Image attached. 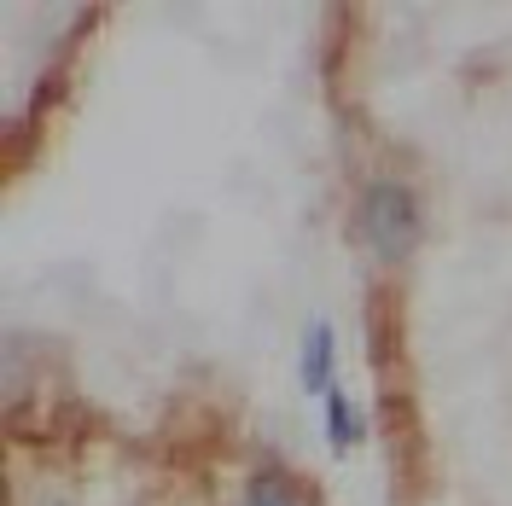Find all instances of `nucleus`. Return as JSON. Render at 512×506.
Returning <instances> with one entry per match:
<instances>
[{
    "label": "nucleus",
    "instance_id": "20e7f679",
    "mask_svg": "<svg viewBox=\"0 0 512 506\" xmlns=\"http://www.w3.org/2000/svg\"><path fill=\"white\" fill-rule=\"evenodd\" d=\"M245 506H297V489H291L280 472H262V477H251Z\"/></svg>",
    "mask_w": 512,
    "mask_h": 506
},
{
    "label": "nucleus",
    "instance_id": "39448f33",
    "mask_svg": "<svg viewBox=\"0 0 512 506\" xmlns=\"http://www.w3.org/2000/svg\"><path fill=\"white\" fill-rule=\"evenodd\" d=\"M35 506H70V501H35Z\"/></svg>",
    "mask_w": 512,
    "mask_h": 506
},
{
    "label": "nucleus",
    "instance_id": "f03ea898",
    "mask_svg": "<svg viewBox=\"0 0 512 506\" xmlns=\"http://www.w3.org/2000/svg\"><path fill=\"white\" fill-rule=\"evenodd\" d=\"M303 384L309 390H332V326L315 320L303 332Z\"/></svg>",
    "mask_w": 512,
    "mask_h": 506
},
{
    "label": "nucleus",
    "instance_id": "f257e3e1",
    "mask_svg": "<svg viewBox=\"0 0 512 506\" xmlns=\"http://www.w3.org/2000/svg\"><path fill=\"white\" fill-rule=\"evenodd\" d=\"M355 222H361V239L384 256V262H408L419 245V198L396 181H373L355 204Z\"/></svg>",
    "mask_w": 512,
    "mask_h": 506
},
{
    "label": "nucleus",
    "instance_id": "7ed1b4c3",
    "mask_svg": "<svg viewBox=\"0 0 512 506\" xmlns=\"http://www.w3.org/2000/svg\"><path fill=\"white\" fill-rule=\"evenodd\" d=\"M326 425H332V448H350L361 437V419H355V408L338 390H326Z\"/></svg>",
    "mask_w": 512,
    "mask_h": 506
}]
</instances>
